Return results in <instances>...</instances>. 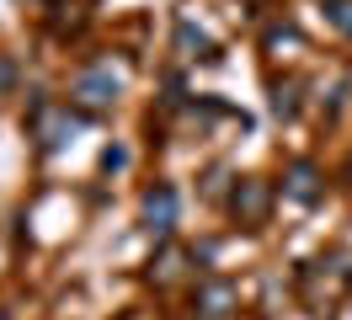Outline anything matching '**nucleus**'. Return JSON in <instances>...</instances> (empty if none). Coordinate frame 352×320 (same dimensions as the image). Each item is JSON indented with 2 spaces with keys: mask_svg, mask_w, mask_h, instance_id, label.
<instances>
[{
  "mask_svg": "<svg viewBox=\"0 0 352 320\" xmlns=\"http://www.w3.org/2000/svg\"><path fill=\"white\" fill-rule=\"evenodd\" d=\"M118 91H123V75H112V64H91L86 75L75 81V102L91 107V112H102V107L118 102Z\"/></svg>",
  "mask_w": 352,
  "mask_h": 320,
  "instance_id": "obj_1",
  "label": "nucleus"
},
{
  "mask_svg": "<svg viewBox=\"0 0 352 320\" xmlns=\"http://www.w3.org/2000/svg\"><path fill=\"white\" fill-rule=\"evenodd\" d=\"M32 134L43 139V149H65L75 134H80V118H69V112H54L48 102L32 107Z\"/></svg>",
  "mask_w": 352,
  "mask_h": 320,
  "instance_id": "obj_2",
  "label": "nucleus"
},
{
  "mask_svg": "<svg viewBox=\"0 0 352 320\" xmlns=\"http://www.w3.org/2000/svg\"><path fill=\"white\" fill-rule=\"evenodd\" d=\"M230 209H235L241 224H262L267 209H272V187H267L262 176H241V187H235V198H230Z\"/></svg>",
  "mask_w": 352,
  "mask_h": 320,
  "instance_id": "obj_3",
  "label": "nucleus"
},
{
  "mask_svg": "<svg viewBox=\"0 0 352 320\" xmlns=\"http://www.w3.org/2000/svg\"><path fill=\"white\" fill-rule=\"evenodd\" d=\"M176 213H182V198H176V187H150L144 192V224H150L155 235H171L176 230Z\"/></svg>",
  "mask_w": 352,
  "mask_h": 320,
  "instance_id": "obj_4",
  "label": "nucleus"
},
{
  "mask_svg": "<svg viewBox=\"0 0 352 320\" xmlns=\"http://www.w3.org/2000/svg\"><path fill=\"white\" fill-rule=\"evenodd\" d=\"M192 304H198V315H203V320H224L230 310H235V288H230L224 277H208L198 294H192Z\"/></svg>",
  "mask_w": 352,
  "mask_h": 320,
  "instance_id": "obj_5",
  "label": "nucleus"
},
{
  "mask_svg": "<svg viewBox=\"0 0 352 320\" xmlns=\"http://www.w3.org/2000/svg\"><path fill=\"white\" fill-rule=\"evenodd\" d=\"M176 54H182V59H219L214 38H208V32H198V27H192L187 17L176 21Z\"/></svg>",
  "mask_w": 352,
  "mask_h": 320,
  "instance_id": "obj_6",
  "label": "nucleus"
},
{
  "mask_svg": "<svg viewBox=\"0 0 352 320\" xmlns=\"http://www.w3.org/2000/svg\"><path fill=\"white\" fill-rule=\"evenodd\" d=\"M288 198L294 203H320V171L309 160H294L288 166Z\"/></svg>",
  "mask_w": 352,
  "mask_h": 320,
  "instance_id": "obj_7",
  "label": "nucleus"
},
{
  "mask_svg": "<svg viewBox=\"0 0 352 320\" xmlns=\"http://www.w3.org/2000/svg\"><path fill=\"white\" fill-rule=\"evenodd\" d=\"M182 262H187V251H176V246H166V251L150 262V277L155 283H176L182 277Z\"/></svg>",
  "mask_w": 352,
  "mask_h": 320,
  "instance_id": "obj_8",
  "label": "nucleus"
},
{
  "mask_svg": "<svg viewBox=\"0 0 352 320\" xmlns=\"http://www.w3.org/2000/svg\"><path fill=\"white\" fill-rule=\"evenodd\" d=\"M272 112H278V118H294V112H299V85L294 81L272 85Z\"/></svg>",
  "mask_w": 352,
  "mask_h": 320,
  "instance_id": "obj_9",
  "label": "nucleus"
},
{
  "mask_svg": "<svg viewBox=\"0 0 352 320\" xmlns=\"http://www.w3.org/2000/svg\"><path fill=\"white\" fill-rule=\"evenodd\" d=\"M326 17H331V21H336V27H342V32L352 38V0H326Z\"/></svg>",
  "mask_w": 352,
  "mask_h": 320,
  "instance_id": "obj_10",
  "label": "nucleus"
},
{
  "mask_svg": "<svg viewBox=\"0 0 352 320\" xmlns=\"http://www.w3.org/2000/svg\"><path fill=\"white\" fill-rule=\"evenodd\" d=\"M11 81H16V64L0 59V91H11Z\"/></svg>",
  "mask_w": 352,
  "mask_h": 320,
  "instance_id": "obj_11",
  "label": "nucleus"
}]
</instances>
